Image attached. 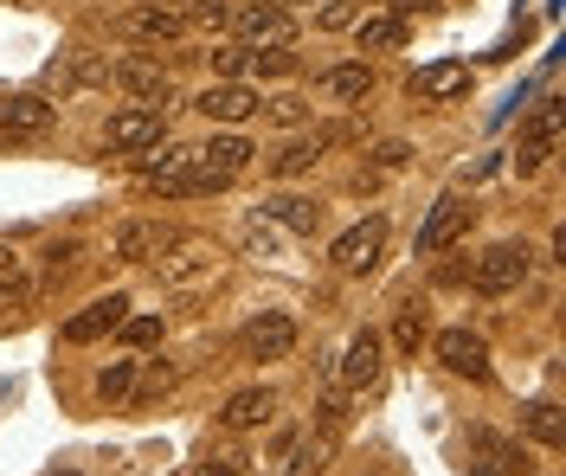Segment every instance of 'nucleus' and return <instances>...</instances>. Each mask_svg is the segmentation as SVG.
Masks as SVG:
<instances>
[{
  "label": "nucleus",
  "instance_id": "1",
  "mask_svg": "<svg viewBox=\"0 0 566 476\" xmlns=\"http://www.w3.org/2000/svg\"><path fill=\"white\" fill-rule=\"evenodd\" d=\"M148 264H155L161 284H200V277L219 271V245H212V239H168Z\"/></svg>",
  "mask_w": 566,
  "mask_h": 476
},
{
  "label": "nucleus",
  "instance_id": "2",
  "mask_svg": "<svg viewBox=\"0 0 566 476\" xmlns=\"http://www.w3.org/2000/svg\"><path fill=\"white\" fill-rule=\"evenodd\" d=\"M470 284L483 296H509L528 284V245H515V239H502V245H490V252L470 264Z\"/></svg>",
  "mask_w": 566,
  "mask_h": 476
},
{
  "label": "nucleus",
  "instance_id": "3",
  "mask_svg": "<svg viewBox=\"0 0 566 476\" xmlns=\"http://www.w3.org/2000/svg\"><path fill=\"white\" fill-rule=\"evenodd\" d=\"M380 245H387V213H367L360 225H348L342 239H335V271H348V277H360V271H374V257H380Z\"/></svg>",
  "mask_w": 566,
  "mask_h": 476
},
{
  "label": "nucleus",
  "instance_id": "4",
  "mask_svg": "<svg viewBox=\"0 0 566 476\" xmlns=\"http://www.w3.org/2000/svg\"><path fill=\"white\" fill-rule=\"evenodd\" d=\"M232 27H239V39H245L251 52H264V45H290V39H296V20L283 13L277 0H251V7H239Z\"/></svg>",
  "mask_w": 566,
  "mask_h": 476
},
{
  "label": "nucleus",
  "instance_id": "5",
  "mask_svg": "<svg viewBox=\"0 0 566 476\" xmlns=\"http://www.w3.org/2000/svg\"><path fill=\"white\" fill-rule=\"evenodd\" d=\"M463 232H470V200H438L431 213H424V225H419V257H438V252H451Z\"/></svg>",
  "mask_w": 566,
  "mask_h": 476
},
{
  "label": "nucleus",
  "instance_id": "6",
  "mask_svg": "<svg viewBox=\"0 0 566 476\" xmlns=\"http://www.w3.org/2000/svg\"><path fill=\"white\" fill-rule=\"evenodd\" d=\"M168 136V123H161V110H148V104H136V110H116L104 129L109 148H123V155H142V148H155Z\"/></svg>",
  "mask_w": 566,
  "mask_h": 476
},
{
  "label": "nucleus",
  "instance_id": "7",
  "mask_svg": "<svg viewBox=\"0 0 566 476\" xmlns=\"http://www.w3.org/2000/svg\"><path fill=\"white\" fill-rule=\"evenodd\" d=\"M123 316H129V296H123V290H109V296L84 303V309L71 316V322H65V341H77V348H84V341H104V335L123 329Z\"/></svg>",
  "mask_w": 566,
  "mask_h": 476
},
{
  "label": "nucleus",
  "instance_id": "8",
  "mask_svg": "<svg viewBox=\"0 0 566 476\" xmlns=\"http://www.w3.org/2000/svg\"><path fill=\"white\" fill-rule=\"evenodd\" d=\"M193 110L207 116V123H245V116H258V91H251L245 77H219V84L200 91Z\"/></svg>",
  "mask_w": 566,
  "mask_h": 476
},
{
  "label": "nucleus",
  "instance_id": "9",
  "mask_svg": "<svg viewBox=\"0 0 566 476\" xmlns=\"http://www.w3.org/2000/svg\"><path fill=\"white\" fill-rule=\"evenodd\" d=\"M438 361L451 373H463V380H490V348H483V335H470V329L438 335Z\"/></svg>",
  "mask_w": 566,
  "mask_h": 476
},
{
  "label": "nucleus",
  "instance_id": "10",
  "mask_svg": "<svg viewBox=\"0 0 566 476\" xmlns=\"http://www.w3.org/2000/svg\"><path fill=\"white\" fill-rule=\"evenodd\" d=\"M290 348H296V322H290L283 309H264V316L245 329V355L251 361H283Z\"/></svg>",
  "mask_w": 566,
  "mask_h": 476
},
{
  "label": "nucleus",
  "instance_id": "11",
  "mask_svg": "<svg viewBox=\"0 0 566 476\" xmlns=\"http://www.w3.org/2000/svg\"><path fill=\"white\" fill-rule=\"evenodd\" d=\"M116 84H123L129 97H142L148 110H168V91H175L155 59H123V65H116Z\"/></svg>",
  "mask_w": 566,
  "mask_h": 476
},
{
  "label": "nucleus",
  "instance_id": "12",
  "mask_svg": "<svg viewBox=\"0 0 566 476\" xmlns=\"http://www.w3.org/2000/svg\"><path fill=\"white\" fill-rule=\"evenodd\" d=\"M554 136H560V104H541L528 123V136H522V148H515V174H534L554 155Z\"/></svg>",
  "mask_w": 566,
  "mask_h": 476
},
{
  "label": "nucleus",
  "instance_id": "13",
  "mask_svg": "<svg viewBox=\"0 0 566 476\" xmlns=\"http://www.w3.org/2000/svg\"><path fill=\"white\" fill-rule=\"evenodd\" d=\"M271 412H277L271 387H245V393H232V400L219 405V425L226 432H258V425H271Z\"/></svg>",
  "mask_w": 566,
  "mask_h": 476
},
{
  "label": "nucleus",
  "instance_id": "14",
  "mask_svg": "<svg viewBox=\"0 0 566 476\" xmlns=\"http://www.w3.org/2000/svg\"><path fill=\"white\" fill-rule=\"evenodd\" d=\"M193 155H200V168H207L212 181L226 187L232 174H245V168H251V155H258V148H251L245 136H212V142L193 148Z\"/></svg>",
  "mask_w": 566,
  "mask_h": 476
},
{
  "label": "nucleus",
  "instance_id": "15",
  "mask_svg": "<svg viewBox=\"0 0 566 476\" xmlns=\"http://www.w3.org/2000/svg\"><path fill=\"white\" fill-rule=\"evenodd\" d=\"M463 91H470V65H458V59L412 72V97L419 104H444V97H463Z\"/></svg>",
  "mask_w": 566,
  "mask_h": 476
},
{
  "label": "nucleus",
  "instance_id": "16",
  "mask_svg": "<svg viewBox=\"0 0 566 476\" xmlns=\"http://www.w3.org/2000/svg\"><path fill=\"white\" fill-rule=\"evenodd\" d=\"M380 355H387V341H380V335L374 329H360L348 341V361H342V387H374V380H380Z\"/></svg>",
  "mask_w": 566,
  "mask_h": 476
},
{
  "label": "nucleus",
  "instance_id": "17",
  "mask_svg": "<svg viewBox=\"0 0 566 476\" xmlns=\"http://www.w3.org/2000/svg\"><path fill=\"white\" fill-rule=\"evenodd\" d=\"M52 104H45V97H0V129H7V136H45V129H52Z\"/></svg>",
  "mask_w": 566,
  "mask_h": 476
},
{
  "label": "nucleus",
  "instance_id": "18",
  "mask_svg": "<svg viewBox=\"0 0 566 476\" xmlns=\"http://www.w3.org/2000/svg\"><path fill=\"white\" fill-rule=\"evenodd\" d=\"M193 161H200L193 148H175V142L161 148V142H155V148H142V155H136V174H142V181L161 187V181H180V174H187Z\"/></svg>",
  "mask_w": 566,
  "mask_h": 476
},
{
  "label": "nucleus",
  "instance_id": "19",
  "mask_svg": "<svg viewBox=\"0 0 566 476\" xmlns=\"http://www.w3.org/2000/svg\"><path fill=\"white\" fill-rule=\"evenodd\" d=\"M264 213H271L283 232H303V239H310V232L322 225V200H303V193H277V200H264Z\"/></svg>",
  "mask_w": 566,
  "mask_h": 476
},
{
  "label": "nucleus",
  "instance_id": "20",
  "mask_svg": "<svg viewBox=\"0 0 566 476\" xmlns=\"http://www.w3.org/2000/svg\"><path fill=\"white\" fill-rule=\"evenodd\" d=\"M175 232H161L155 220H129L123 232H116V257H129V264H148V257L161 252Z\"/></svg>",
  "mask_w": 566,
  "mask_h": 476
},
{
  "label": "nucleus",
  "instance_id": "21",
  "mask_svg": "<svg viewBox=\"0 0 566 476\" xmlns=\"http://www.w3.org/2000/svg\"><path fill=\"white\" fill-rule=\"evenodd\" d=\"M322 91L342 97V104H360V97L374 91V65H328V72H322Z\"/></svg>",
  "mask_w": 566,
  "mask_h": 476
},
{
  "label": "nucleus",
  "instance_id": "22",
  "mask_svg": "<svg viewBox=\"0 0 566 476\" xmlns=\"http://www.w3.org/2000/svg\"><path fill=\"white\" fill-rule=\"evenodd\" d=\"M129 27H136L142 39H180L187 33V7H142Z\"/></svg>",
  "mask_w": 566,
  "mask_h": 476
},
{
  "label": "nucleus",
  "instance_id": "23",
  "mask_svg": "<svg viewBox=\"0 0 566 476\" xmlns=\"http://www.w3.org/2000/svg\"><path fill=\"white\" fill-rule=\"evenodd\" d=\"M354 39H360V52H392V45L406 39V20H399V13H374V20L354 27Z\"/></svg>",
  "mask_w": 566,
  "mask_h": 476
},
{
  "label": "nucleus",
  "instance_id": "24",
  "mask_svg": "<svg viewBox=\"0 0 566 476\" xmlns=\"http://www.w3.org/2000/svg\"><path fill=\"white\" fill-rule=\"evenodd\" d=\"M522 432H528L534 444H547V451H560V438H566V425H560V405H528V412H522Z\"/></svg>",
  "mask_w": 566,
  "mask_h": 476
},
{
  "label": "nucleus",
  "instance_id": "25",
  "mask_svg": "<svg viewBox=\"0 0 566 476\" xmlns=\"http://www.w3.org/2000/svg\"><path fill=\"white\" fill-rule=\"evenodd\" d=\"M328 457H335V438H328V432H322V438L290 444V476H322L328 470Z\"/></svg>",
  "mask_w": 566,
  "mask_h": 476
},
{
  "label": "nucleus",
  "instance_id": "26",
  "mask_svg": "<svg viewBox=\"0 0 566 476\" xmlns=\"http://www.w3.org/2000/svg\"><path fill=\"white\" fill-rule=\"evenodd\" d=\"M136 393V361H109L97 373V400H129Z\"/></svg>",
  "mask_w": 566,
  "mask_h": 476
},
{
  "label": "nucleus",
  "instance_id": "27",
  "mask_svg": "<svg viewBox=\"0 0 566 476\" xmlns=\"http://www.w3.org/2000/svg\"><path fill=\"white\" fill-rule=\"evenodd\" d=\"M258 110L271 116V123H283V129H296V123H310V104H303L296 91H283V97H271V104H258Z\"/></svg>",
  "mask_w": 566,
  "mask_h": 476
},
{
  "label": "nucleus",
  "instance_id": "28",
  "mask_svg": "<svg viewBox=\"0 0 566 476\" xmlns=\"http://www.w3.org/2000/svg\"><path fill=\"white\" fill-rule=\"evenodd\" d=\"M123 341H129V348H148V341H161V316H123Z\"/></svg>",
  "mask_w": 566,
  "mask_h": 476
},
{
  "label": "nucleus",
  "instance_id": "29",
  "mask_svg": "<svg viewBox=\"0 0 566 476\" xmlns=\"http://www.w3.org/2000/svg\"><path fill=\"white\" fill-rule=\"evenodd\" d=\"M251 72H264V77H283V72H296V59H290L283 45H264V52H251Z\"/></svg>",
  "mask_w": 566,
  "mask_h": 476
},
{
  "label": "nucleus",
  "instance_id": "30",
  "mask_svg": "<svg viewBox=\"0 0 566 476\" xmlns=\"http://www.w3.org/2000/svg\"><path fill=\"white\" fill-rule=\"evenodd\" d=\"M392 341H399L406 355H419V341H424V316H419V309H406V316L392 322Z\"/></svg>",
  "mask_w": 566,
  "mask_h": 476
},
{
  "label": "nucleus",
  "instance_id": "31",
  "mask_svg": "<svg viewBox=\"0 0 566 476\" xmlns=\"http://www.w3.org/2000/svg\"><path fill=\"white\" fill-rule=\"evenodd\" d=\"M187 20H200V27H232V7H219V0H187Z\"/></svg>",
  "mask_w": 566,
  "mask_h": 476
},
{
  "label": "nucleus",
  "instance_id": "32",
  "mask_svg": "<svg viewBox=\"0 0 566 476\" xmlns=\"http://www.w3.org/2000/svg\"><path fill=\"white\" fill-rule=\"evenodd\" d=\"M212 65H219V77H245L251 72V45H226V52H212Z\"/></svg>",
  "mask_w": 566,
  "mask_h": 476
},
{
  "label": "nucleus",
  "instance_id": "33",
  "mask_svg": "<svg viewBox=\"0 0 566 476\" xmlns=\"http://www.w3.org/2000/svg\"><path fill=\"white\" fill-rule=\"evenodd\" d=\"M77 252H84L77 239H65V245H52V252H45V271H52V277H59V271H71V264H77Z\"/></svg>",
  "mask_w": 566,
  "mask_h": 476
},
{
  "label": "nucleus",
  "instance_id": "34",
  "mask_svg": "<svg viewBox=\"0 0 566 476\" xmlns=\"http://www.w3.org/2000/svg\"><path fill=\"white\" fill-rule=\"evenodd\" d=\"M406 155H412L406 142H380V148H374V168H387V174H392V168H406Z\"/></svg>",
  "mask_w": 566,
  "mask_h": 476
},
{
  "label": "nucleus",
  "instance_id": "35",
  "mask_svg": "<svg viewBox=\"0 0 566 476\" xmlns=\"http://www.w3.org/2000/svg\"><path fill=\"white\" fill-rule=\"evenodd\" d=\"M161 387H175V367H148V373H142V400H155Z\"/></svg>",
  "mask_w": 566,
  "mask_h": 476
},
{
  "label": "nucleus",
  "instance_id": "36",
  "mask_svg": "<svg viewBox=\"0 0 566 476\" xmlns=\"http://www.w3.org/2000/svg\"><path fill=\"white\" fill-rule=\"evenodd\" d=\"M322 27H354V7L348 0H328V7H322Z\"/></svg>",
  "mask_w": 566,
  "mask_h": 476
},
{
  "label": "nucleus",
  "instance_id": "37",
  "mask_svg": "<svg viewBox=\"0 0 566 476\" xmlns=\"http://www.w3.org/2000/svg\"><path fill=\"white\" fill-rule=\"evenodd\" d=\"M463 476H502V464H495V457H470V464H463Z\"/></svg>",
  "mask_w": 566,
  "mask_h": 476
},
{
  "label": "nucleus",
  "instance_id": "38",
  "mask_svg": "<svg viewBox=\"0 0 566 476\" xmlns=\"http://www.w3.org/2000/svg\"><path fill=\"white\" fill-rule=\"evenodd\" d=\"M200 476H239V464H232V457H207V464H200Z\"/></svg>",
  "mask_w": 566,
  "mask_h": 476
},
{
  "label": "nucleus",
  "instance_id": "39",
  "mask_svg": "<svg viewBox=\"0 0 566 476\" xmlns=\"http://www.w3.org/2000/svg\"><path fill=\"white\" fill-rule=\"evenodd\" d=\"M20 271V257H13V245H0V277H13Z\"/></svg>",
  "mask_w": 566,
  "mask_h": 476
},
{
  "label": "nucleus",
  "instance_id": "40",
  "mask_svg": "<svg viewBox=\"0 0 566 476\" xmlns=\"http://www.w3.org/2000/svg\"><path fill=\"white\" fill-rule=\"evenodd\" d=\"M52 476H71V470H52Z\"/></svg>",
  "mask_w": 566,
  "mask_h": 476
},
{
  "label": "nucleus",
  "instance_id": "41",
  "mask_svg": "<svg viewBox=\"0 0 566 476\" xmlns=\"http://www.w3.org/2000/svg\"><path fill=\"white\" fill-rule=\"evenodd\" d=\"M161 7H175V0H161Z\"/></svg>",
  "mask_w": 566,
  "mask_h": 476
}]
</instances>
